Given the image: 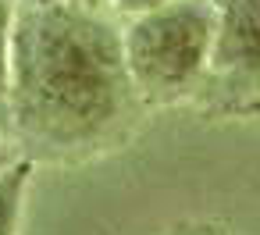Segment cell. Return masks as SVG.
Here are the masks:
<instances>
[{
  "mask_svg": "<svg viewBox=\"0 0 260 235\" xmlns=\"http://www.w3.org/2000/svg\"><path fill=\"white\" fill-rule=\"evenodd\" d=\"M121 29L111 11L18 0L8 72V136L40 157L93 153L136 111Z\"/></svg>",
  "mask_w": 260,
  "mask_h": 235,
  "instance_id": "obj_1",
  "label": "cell"
},
{
  "mask_svg": "<svg viewBox=\"0 0 260 235\" xmlns=\"http://www.w3.org/2000/svg\"><path fill=\"white\" fill-rule=\"evenodd\" d=\"M214 0H171L132 15L121 29L132 89L146 104L185 96L210 68Z\"/></svg>",
  "mask_w": 260,
  "mask_h": 235,
  "instance_id": "obj_2",
  "label": "cell"
},
{
  "mask_svg": "<svg viewBox=\"0 0 260 235\" xmlns=\"http://www.w3.org/2000/svg\"><path fill=\"white\" fill-rule=\"evenodd\" d=\"M239 86H260V0H214L210 68Z\"/></svg>",
  "mask_w": 260,
  "mask_h": 235,
  "instance_id": "obj_3",
  "label": "cell"
},
{
  "mask_svg": "<svg viewBox=\"0 0 260 235\" xmlns=\"http://www.w3.org/2000/svg\"><path fill=\"white\" fill-rule=\"evenodd\" d=\"M29 175H32V160H18V157L0 171V235H18Z\"/></svg>",
  "mask_w": 260,
  "mask_h": 235,
  "instance_id": "obj_4",
  "label": "cell"
},
{
  "mask_svg": "<svg viewBox=\"0 0 260 235\" xmlns=\"http://www.w3.org/2000/svg\"><path fill=\"white\" fill-rule=\"evenodd\" d=\"M18 0H0V132L8 136V72H11V29Z\"/></svg>",
  "mask_w": 260,
  "mask_h": 235,
  "instance_id": "obj_5",
  "label": "cell"
},
{
  "mask_svg": "<svg viewBox=\"0 0 260 235\" xmlns=\"http://www.w3.org/2000/svg\"><path fill=\"white\" fill-rule=\"evenodd\" d=\"M160 4H171V0H111V11H114V15H125V18H132V15L153 11V8H160Z\"/></svg>",
  "mask_w": 260,
  "mask_h": 235,
  "instance_id": "obj_6",
  "label": "cell"
},
{
  "mask_svg": "<svg viewBox=\"0 0 260 235\" xmlns=\"http://www.w3.org/2000/svg\"><path fill=\"white\" fill-rule=\"evenodd\" d=\"M15 160V150H11V136H4L0 132V171H4L8 164Z\"/></svg>",
  "mask_w": 260,
  "mask_h": 235,
  "instance_id": "obj_7",
  "label": "cell"
},
{
  "mask_svg": "<svg viewBox=\"0 0 260 235\" xmlns=\"http://www.w3.org/2000/svg\"><path fill=\"white\" fill-rule=\"evenodd\" d=\"M64 4H75V8H89V11H111V0H64Z\"/></svg>",
  "mask_w": 260,
  "mask_h": 235,
  "instance_id": "obj_8",
  "label": "cell"
}]
</instances>
